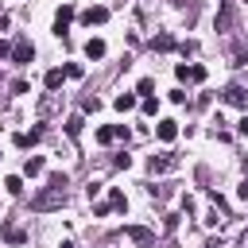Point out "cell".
I'll use <instances>...</instances> for the list:
<instances>
[{
  "mask_svg": "<svg viewBox=\"0 0 248 248\" xmlns=\"http://www.w3.org/2000/svg\"><path fill=\"white\" fill-rule=\"evenodd\" d=\"M58 202H66V174H50L46 190L35 198V209H50V205H58Z\"/></svg>",
  "mask_w": 248,
  "mask_h": 248,
  "instance_id": "1",
  "label": "cell"
},
{
  "mask_svg": "<svg viewBox=\"0 0 248 248\" xmlns=\"http://www.w3.org/2000/svg\"><path fill=\"white\" fill-rule=\"evenodd\" d=\"M112 140H128V128H124V124H105V128H97V143H112Z\"/></svg>",
  "mask_w": 248,
  "mask_h": 248,
  "instance_id": "2",
  "label": "cell"
},
{
  "mask_svg": "<svg viewBox=\"0 0 248 248\" xmlns=\"http://www.w3.org/2000/svg\"><path fill=\"white\" fill-rule=\"evenodd\" d=\"M31 58H35V46H31L27 39H19V43L12 46V62H16V66H27Z\"/></svg>",
  "mask_w": 248,
  "mask_h": 248,
  "instance_id": "3",
  "label": "cell"
},
{
  "mask_svg": "<svg viewBox=\"0 0 248 248\" xmlns=\"http://www.w3.org/2000/svg\"><path fill=\"white\" fill-rule=\"evenodd\" d=\"M105 19H108V8H101V4H93V8L81 12V23H85V27H97V23H105Z\"/></svg>",
  "mask_w": 248,
  "mask_h": 248,
  "instance_id": "4",
  "label": "cell"
},
{
  "mask_svg": "<svg viewBox=\"0 0 248 248\" xmlns=\"http://www.w3.org/2000/svg\"><path fill=\"white\" fill-rule=\"evenodd\" d=\"M178 167V155H151V174H163V170H174Z\"/></svg>",
  "mask_w": 248,
  "mask_h": 248,
  "instance_id": "5",
  "label": "cell"
},
{
  "mask_svg": "<svg viewBox=\"0 0 248 248\" xmlns=\"http://www.w3.org/2000/svg\"><path fill=\"white\" fill-rule=\"evenodd\" d=\"M70 19H74V4H62V8H58V16H54V35H66Z\"/></svg>",
  "mask_w": 248,
  "mask_h": 248,
  "instance_id": "6",
  "label": "cell"
},
{
  "mask_svg": "<svg viewBox=\"0 0 248 248\" xmlns=\"http://www.w3.org/2000/svg\"><path fill=\"white\" fill-rule=\"evenodd\" d=\"M174 74H178L182 81H205V66H198V62H194V66H186V62H182Z\"/></svg>",
  "mask_w": 248,
  "mask_h": 248,
  "instance_id": "7",
  "label": "cell"
},
{
  "mask_svg": "<svg viewBox=\"0 0 248 248\" xmlns=\"http://www.w3.org/2000/svg\"><path fill=\"white\" fill-rule=\"evenodd\" d=\"M225 101L236 105V108H248V89H244V85H229V89H225Z\"/></svg>",
  "mask_w": 248,
  "mask_h": 248,
  "instance_id": "8",
  "label": "cell"
},
{
  "mask_svg": "<svg viewBox=\"0 0 248 248\" xmlns=\"http://www.w3.org/2000/svg\"><path fill=\"white\" fill-rule=\"evenodd\" d=\"M155 136H159L163 143H170V140L178 136V120H159V128H155Z\"/></svg>",
  "mask_w": 248,
  "mask_h": 248,
  "instance_id": "9",
  "label": "cell"
},
{
  "mask_svg": "<svg viewBox=\"0 0 248 248\" xmlns=\"http://www.w3.org/2000/svg\"><path fill=\"white\" fill-rule=\"evenodd\" d=\"M105 50H108V46H105V39H89V43H85V58H93V62H97V58H105Z\"/></svg>",
  "mask_w": 248,
  "mask_h": 248,
  "instance_id": "10",
  "label": "cell"
},
{
  "mask_svg": "<svg viewBox=\"0 0 248 248\" xmlns=\"http://www.w3.org/2000/svg\"><path fill=\"white\" fill-rule=\"evenodd\" d=\"M43 167H46V163H43V155H27L23 174H27V178H35V174H43Z\"/></svg>",
  "mask_w": 248,
  "mask_h": 248,
  "instance_id": "11",
  "label": "cell"
},
{
  "mask_svg": "<svg viewBox=\"0 0 248 248\" xmlns=\"http://www.w3.org/2000/svg\"><path fill=\"white\" fill-rule=\"evenodd\" d=\"M43 81H46V89L54 93V89H62V81H66V70H46V78H43Z\"/></svg>",
  "mask_w": 248,
  "mask_h": 248,
  "instance_id": "12",
  "label": "cell"
},
{
  "mask_svg": "<svg viewBox=\"0 0 248 248\" xmlns=\"http://www.w3.org/2000/svg\"><path fill=\"white\" fill-rule=\"evenodd\" d=\"M39 136H43L39 128H31V132H19V136H16V147H31V143H39Z\"/></svg>",
  "mask_w": 248,
  "mask_h": 248,
  "instance_id": "13",
  "label": "cell"
},
{
  "mask_svg": "<svg viewBox=\"0 0 248 248\" xmlns=\"http://www.w3.org/2000/svg\"><path fill=\"white\" fill-rule=\"evenodd\" d=\"M151 46H155V50H174V35H167V31H163V35H155V39H151Z\"/></svg>",
  "mask_w": 248,
  "mask_h": 248,
  "instance_id": "14",
  "label": "cell"
},
{
  "mask_svg": "<svg viewBox=\"0 0 248 248\" xmlns=\"http://www.w3.org/2000/svg\"><path fill=\"white\" fill-rule=\"evenodd\" d=\"M4 190H8V194H23V178H19V174H8V178H4Z\"/></svg>",
  "mask_w": 248,
  "mask_h": 248,
  "instance_id": "15",
  "label": "cell"
},
{
  "mask_svg": "<svg viewBox=\"0 0 248 248\" xmlns=\"http://www.w3.org/2000/svg\"><path fill=\"white\" fill-rule=\"evenodd\" d=\"M128 236H132V240H140V244H151V232H147V229H140V225H128Z\"/></svg>",
  "mask_w": 248,
  "mask_h": 248,
  "instance_id": "16",
  "label": "cell"
},
{
  "mask_svg": "<svg viewBox=\"0 0 248 248\" xmlns=\"http://www.w3.org/2000/svg\"><path fill=\"white\" fill-rule=\"evenodd\" d=\"M116 108H120V112L136 108V93H120V97H116Z\"/></svg>",
  "mask_w": 248,
  "mask_h": 248,
  "instance_id": "17",
  "label": "cell"
},
{
  "mask_svg": "<svg viewBox=\"0 0 248 248\" xmlns=\"http://www.w3.org/2000/svg\"><path fill=\"white\" fill-rule=\"evenodd\" d=\"M108 205H112V209H128V198H124L120 190H108Z\"/></svg>",
  "mask_w": 248,
  "mask_h": 248,
  "instance_id": "18",
  "label": "cell"
},
{
  "mask_svg": "<svg viewBox=\"0 0 248 248\" xmlns=\"http://www.w3.org/2000/svg\"><path fill=\"white\" fill-rule=\"evenodd\" d=\"M4 240H8V244H23L27 236H23V229H4Z\"/></svg>",
  "mask_w": 248,
  "mask_h": 248,
  "instance_id": "19",
  "label": "cell"
},
{
  "mask_svg": "<svg viewBox=\"0 0 248 248\" xmlns=\"http://www.w3.org/2000/svg\"><path fill=\"white\" fill-rule=\"evenodd\" d=\"M81 124H85L81 116H70V120H66V136H78V132H81Z\"/></svg>",
  "mask_w": 248,
  "mask_h": 248,
  "instance_id": "20",
  "label": "cell"
},
{
  "mask_svg": "<svg viewBox=\"0 0 248 248\" xmlns=\"http://www.w3.org/2000/svg\"><path fill=\"white\" fill-rule=\"evenodd\" d=\"M143 112L155 116V112H159V101H155V97H143Z\"/></svg>",
  "mask_w": 248,
  "mask_h": 248,
  "instance_id": "21",
  "label": "cell"
},
{
  "mask_svg": "<svg viewBox=\"0 0 248 248\" xmlns=\"http://www.w3.org/2000/svg\"><path fill=\"white\" fill-rule=\"evenodd\" d=\"M81 74H85V70H81V66H78V62H70V66H66V78H74V81H78V78H81Z\"/></svg>",
  "mask_w": 248,
  "mask_h": 248,
  "instance_id": "22",
  "label": "cell"
},
{
  "mask_svg": "<svg viewBox=\"0 0 248 248\" xmlns=\"http://www.w3.org/2000/svg\"><path fill=\"white\" fill-rule=\"evenodd\" d=\"M151 89H155V81H151V78H140V93H143V97H151Z\"/></svg>",
  "mask_w": 248,
  "mask_h": 248,
  "instance_id": "23",
  "label": "cell"
},
{
  "mask_svg": "<svg viewBox=\"0 0 248 248\" xmlns=\"http://www.w3.org/2000/svg\"><path fill=\"white\" fill-rule=\"evenodd\" d=\"M81 108H85V112H97V108H101V101H97V97H85V105H81Z\"/></svg>",
  "mask_w": 248,
  "mask_h": 248,
  "instance_id": "24",
  "label": "cell"
},
{
  "mask_svg": "<svg viewBox=\"0 0 248 248\" xmlns=\"http://www.w3.org/2000/svg\"><path fill=\"white\" fill-rule=\"evenodd\" d=\"M236 132H240V136H248V116H240V120H236Z\"/></svg>",
  "mask_w": 248,
  "mask_h": 248,
  "instance_id": "25",
  "label": "cell"
},
{
  "mask_svg": "<svg viewBox=\"0 0 248 248\" xmlns=\"http://www.w3.org/2000/svg\"><path fill=\"white\" fill-rule=\"evenodd\" d=\"M236 194H240V198H244V202H248V178H244V182H240V190H236Z\"/></svg>",
  "mask_w": 248,
  "mask_h": 248,
  "instance_id": "26",
  "label": "cell"
},
{
  "mask_svg": "<svg viewBox=\"0 0 248 248\" xmlns=\"http://www.w3.org/2000/svg\"><path fill=\"white\" fill-rule=\"evenodd\" d=\"M4 54H12V46H8V43H0V58H4Z\"/></svg>",
  "mask_w": 248,
  "mask_h": 248,
  "instance_id": "27",
  "label": "cell"
},
{
  "mask_svg": "<svg viewBox=\"0 0 248 248\" xmlns=\"http://www.w3.org/2000/svg\"><path fill=\"white\" fill-rule=\"evenodd\" d=\"M62 248H74V244H62Z\"/></svg>",
  "mask_w": 248,
  "mask_h": 248,
  "instance_id": "28",
  "label": "cell"
},
{
  "mask_svg": "<svg viewBox=\"0 0 248 248\" xmlns=\"http://www.w3.org/2000/svg\"><path fill=\"white\" fill-rule=\"evenodd\" d=\"M244 4H248V0H244Z\"/></svg>",
  "mask_w": 248,
  "mask_h": 248,
  "instance_id": "29",
  "label": "cell"
}]
</instances>
